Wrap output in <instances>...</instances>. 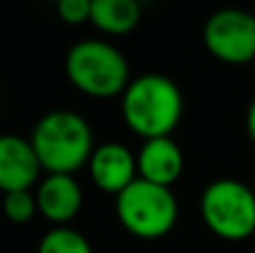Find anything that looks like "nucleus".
<instances>
[{"instance_id":"f03ea898","label":"nucleus","mask_w":255,"mask_h":253,"mask_svg":"<svg viewBox=\"0 0 255 253\" xmlns=\"http://www.w3.org/2000/svg\"><path fill=\"white\" fill-rule=\"evenodd\" d=\"M29 141L43 173L74 175L85 168L94 150V132L83 115L67 108L49 110L36 121Z\"/></svg>"},{"instance_id":"ddd939ff","label":"nucleus","mask_w":255,"mask_h":253,"mask_svg":"<svg viewBox=\"0 0 255 253\" xmlns=\"http://www.w3.org/2000/svg\"><path fill=\"white\" fill-rule=\"evenodd\" d=\"M2 215L11 224H27L38 215L34 191H13L2 195Z\"/></svg>"},{"instance_id":"0eeeda50","label":"nucleus","mask_w":255,"mask_h":253,"mask_svg":"<svg viewBox=\"0 0 255 253\" xmlns=\"http://www.w3.org/2000/svg\"><path fill=\"white\" fill-rule=\"evenodd\" d=\"M88 173L92 184L101 193L119 195L136 177V152H132L121 141H106L94 146L88 161Z\"/></svg>"},{"instance_id":"20e7f679","label":"nucleus","mask_w":255,"mask_h":253,"mask_svg":"<svg viewBox=\"0 0 255 253\" xmlns=\"http://www.w3.org/2000/svg\"><path fill=\"white\" fill-rule=\"evenodd\" d=\"M119 224L132 238L152 242L166 238L179 220V202L172 188L136 177L115 197Z\"/></svg>"},{"instance_id":"1a4fd4ad","label":"nucleus","mask_w":255,"mask_h":253,"mask_svg":"<svg viewBox=\"0 0 255 253\" xmlns=\"http://www.w3.org/2000/svg\"><path fill=\"white\" fill-rule=\"evenodd\" d=\"M40 175L43 168L29 137L0 134V193L34 191Z\"/></svg>"},{"instance_id":"7ed1b4c3","label":"nucleus","mask_w":255,"mask_h":253,"mask_svg":"<svg viewBox=\"0 0 255 253\" xmlns=\"http://www.w3.org/2000/svg\"><path fill=\"white\" fill-rule=\"evenodd\" d=\"M63 67L72 88L90 99L121 97L132 81L126 54L106 38H85L74 43L67 49Z\"/></svg>"},{"instance_id":"2eb2a0df","label":"nucleus","mask_w":255,"mask_h":253,"mask_svg":"<svg viewBox=\"0 0 255 253\" xmlns=\"http://www.w3.org/2000/svg\"><path fill=\"white\" fill-rule=\"evenodd\" d=\"M244 126H247V134H249V139H251L253 146H255V97H253V101L249 103V110H247V119H244Z\"/></svg>"},{"instance_id":"4468645a","label":"nucleus","mask_w":255,"mask_h":253,"mask_svg":"<svg viewBox=\"0 0 255 253\" xmlns=\"http://www.w3.org/2000/svg\"><path fill=\"white\" fill-rule=\"evenodd\" d=\"M92 0H56V13L65 25H83L90 22Z\"/></svg>"},{"instance_id":"39448f33","label":"nucleus","mask_w":255,"mask_h":253,"mask_svg":"<svg viewBox=\"0 0 255 253\" xmlns=\"http://www.w3.org/2000/svg\"><path fill=\"white\" fill-rule=\"evenodd\" d=\"M202 222L224 242H244L255 236V191L235 177L213 179L199 197Z\"/></svg>"},{"instance_id":"f8f14e48","label":"nucleus","mask_w":255,"mask_h":253,"mask_svg":"<svg viewBox=\"0 0 255 253\" xmlns=\"http://www.w3.org/2000/svg\"><path fill=\"white\" fill-rule=\"evenodd\" d=\"M36 253H94L90 240L72 227H52L38 242Z\"/></svg>"},{"instance_id":"6e6552de","label":"nucleus","mask_w":255,"mask_h":253,"mask_svg":"<svg viewBox=\"0 0 255 253\" xmlns=\"http://www.w3.org/2000/svg\"><path fill=\"white\" fill-rule=\"evenodd\" d=\"M38 215L54 227H70L83 209V188L74 175L45 173L34 188Z\"/></svg>"},{"instance_id":"9d476101","label":"nucleus","mask_w":255,"mask_h":253,"mask_svg":"<svg viewBox=\"0 0 255 253\" xmlns=\"http://www.w3.org/2000/svg\"><path fill=\"white\" fill-rule=\"evenodd\" d=\"M186 157L172 137L145 139L136 152V173L145 182L172 188L184 175Z\"/></svg>"},{"instance_id":"9b49d317","label":"nucleus","mask_w":255,"mask_h":253,"mask_svg":"<svg viewBox=\"0 0 255 253\" xmlns=\"http://www.w3.org/2000/svg\"><path fill=\"white\" fill-rule=\"evenodd\" d=\"M141 20V0H92L90 22L106 36H126Z\"/></svg>"},{"instance_id":"f257e3e1","label":"nucleus","mask_w":255,"mask_h":253,"mask_svg":"<svg viewBox=\"0 0 255 253\" xmlns=\"http://www.w3.org/2000/svg\"><path fill=\"white\" fill-rule=\"evenodd\" d=\"M121 117L128 128L143 141L172 137L184 117V92L161 72L132 76L121 94Z\"/></svg>"},{"instance_id":"423d86ee","label":"nucleus","mask_w":255,"mask_h":253,"mask_svg":"<svg viewBox=\"0 0 255 253\" xmlns=\"http://www.w3.org/2000/svg\"><path fill=\"white\" fill-rule=\"evenodd\" d=\"M204 47L226 65H249L255 61V13L224 7L206 18L202 29Z\"/></svg>"}]
</instances>
